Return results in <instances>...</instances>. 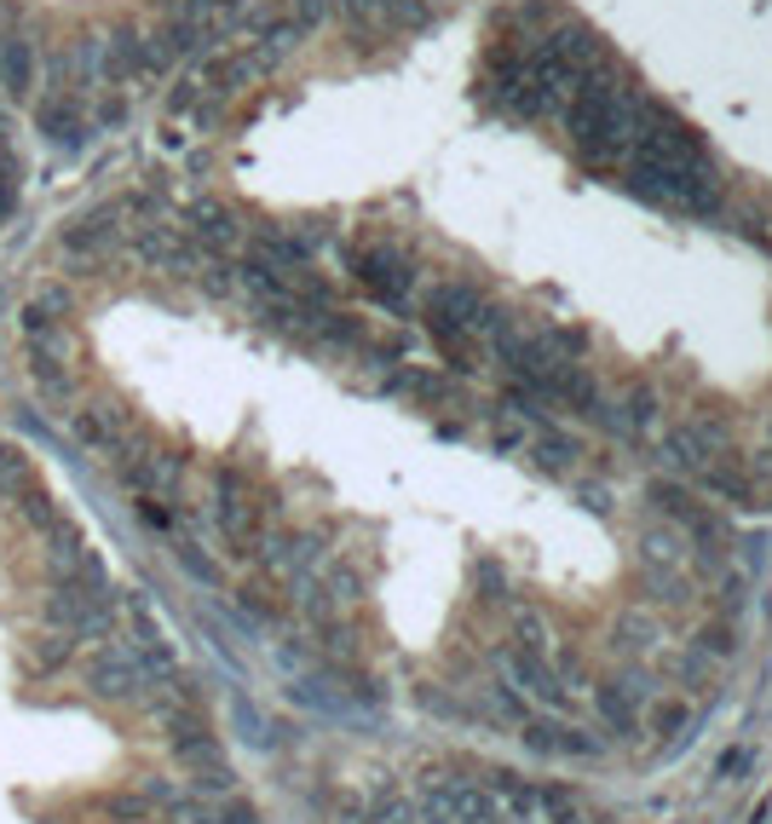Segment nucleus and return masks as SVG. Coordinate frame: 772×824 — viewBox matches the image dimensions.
Returning <instances> with one entry per match:
<instances>
[{"label": "nucleus", "mask_w": 772, "mask_h": 824, "mask_svg": "<svg viewBox=\"0 0 772 824\" xmlns=\"http://www.w3.org/2000/svg\"><path fill=\"white\" fill-rule=\"evenodd\" d=\"M41 133H53L58 145H75V133H82V110H75L69 98H53V105H41Z\"/></svg>", "instance_id": "nucleus-3"}, {"label": "nucleus", "mask_w": 772, "mask_h": 824, "mask_svg": "<svg viewBox=\"0 0 772 824\" xmlns=\"http://www.w3.org/2000/svg\"><path fill=\"white\" fill-rule=\"evenodd\" d=\"M0 87H7L12 98H30V87H35V46H30V35L0 41Z\"/></svg>", "instance_id": "nucleus-2"}, {"label": "nucleus", "mask_w": 772, "mask_h": 824, "mask_svg": "<svg viewBox=\"0 0 772 824\" xmlns=\"http://www.w3.org/2000/svg\"><path fill=\"white\" fill-rule=\"evenodd\" d=\"M559 772L525 761H473L427 772L421 784L393 790L352 824H600L565 784Z\"/></svg>", "instance_id": "nucleus-1"}]
</instances>
